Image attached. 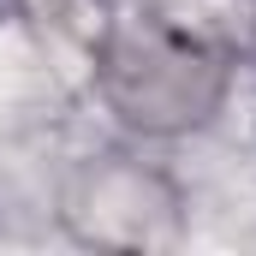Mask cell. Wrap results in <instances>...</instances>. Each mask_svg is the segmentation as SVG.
Here are the masks:
<instances>
[{
  "mask_svg": "<svg viewBox=\"0 0 256 256\" xmlns=\"http://www.w3.org/2000/svg\"><path fill=\"white\" fill-rule=\"evenodd\" d=\"M102 96L126 126L149 137L202 126L226 96V60L202 36H185L173 24H126L102 48Z\"/></svg>",
  "mask_w": 256,
  "mask_h": 256,
  "instance_id": "1",
  "label": "cell"
}]
</instances>
